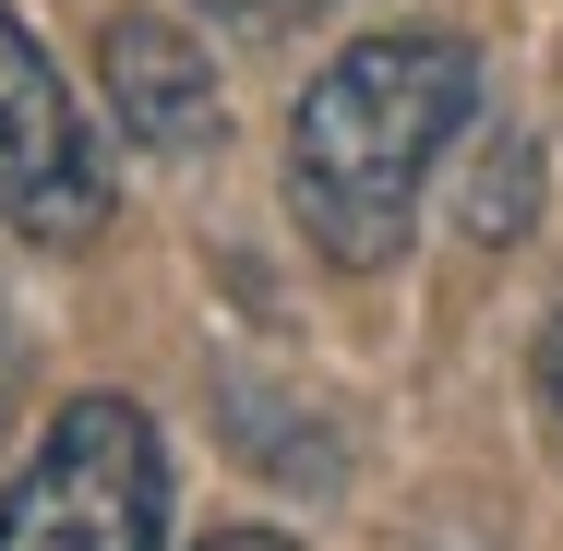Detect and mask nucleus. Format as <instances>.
<instances>
[{"label":"nucleus","instance_id":"obj_1","mask_svg":"<svg viewBox=\"0 0 563 551\" xmlns=\"http://www.w3.org/2000/svg\"><path fill=\"white\" fill-rule=\"evenodd\" d=\"M479 120V48L455 24H384L347 36L288 109V205L336 276H384L408 252V217Z\"/></svg>","mask_w":563,"mask_h":551},{"label":"nucleus","instance_id":"obj_2","mask_svg":"<svg viewBox=\"0 0 563 551\" xmlns=\"http://www.w3.org/2000/svg\"><path fill=\"white\" fill-rule=\"evenodd\" d=\"M0 551H168V443L132 396H73L0 492Z\"/></svg>","mask_w":563,"mask_h":551},{"label":"nucleus","instance_id":"obj_3","mask_svg":"<svg viewBox=\"0 0 563 551\" xmlns=\"http://www.w3.org/2000/svg\"><path fill=\"white\" fill-rule=\"evenodd\" d=\"M0 228H24L36 252H73L109 228V156L12 0H0Z\"/></svg>","mask_w":563,"mask_h":551},{"label":"nucleus","instance_id":"obj_4","mask_svg":"<svg viewBox=\"0 0 563 551\" xmlns=\"http://www.w3.org/2000/svg\"><path fill=\"white\" fill-rule=\"evenodd\" d=\"M97 85H109V120L144 144V156H217L228 85H217V60H205L192 24H168V12H120L109 36H97Z\"/></svg>","mask_w":563,"mask_h":551},{"label":"nucleus","instance_id":"obj_5","mask_svg":"<svg viewBox=\"0 0 563 551\" xmlns=\"http://www.w3.org/2000/svg\"><path fill=\"white\" fill-rule=\"evenodd\" d=\"M217 24H312V12H336V0H205Z\"/></svg>","mask_w":563,"mask_h":551},{"label":"nucleus","instance_id":"obj_6","mask_svg":"<svg viewBox=\"0 0 563 551\" xmlns=\"http://www.w3.org/2000/svg\"><path fill=\"white\" fill-rule=\"evenodd\" d=\"M540 396H552V432H563V300H552V324H540Z\"/></svg>","mask_w":563,"mask_h":551},{"label":"nucleus","instance_id":"obj_7","mask_svg":"<svg viewBox=\"0 0 563 551\" xmlns=\"http://www.w3.org/2000/svg\"><path fill=\"white\" fill-rule=\"evenodd\" d=\"M205 551H300V540H276V528H228V540H205Z\"/></svg>","mask_w":563,"mask_h":551}]
</instances>
